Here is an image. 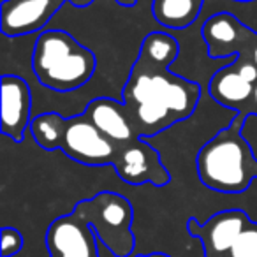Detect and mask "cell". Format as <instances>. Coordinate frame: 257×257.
Returning a JSON list of instances; mask_svg holds the SVG:
<instances>
[{
  "label": "cell",
  "instance_id": "cell-1",
  "mask_svg": "<svg viewBox=\"0 0 257 257\" xmlns=\"http://www.w3.org/2000/svg\"><path fill=\"white\" fill-rule=\"evenodd\" d=\"M169 67L171 65L138 55L131 69L121 102L141 138L155 136L190 118L199 104V83L175 74Z\"/></svg>",
  "mask_w": 257,
  "mask_h": 257
},
{
  "label": "cell",
  "instance_id": "cell-2",
  "mask_svg": "<svg viewBox=\"0 0 257 257\" xmlns=\"http://www.w3.org/2000/svg\"><path fill=\"white\" fill-rule=\"evenodd\" d=\"M245 116L234 113L227 127L218 131L196 157V168L204 187L222 194H241L257 178V161L241 136Z\"/></svg>",
  "mask_w": 257,
  "mask_h": 257
},
{
  "label": "cell",
  "instance_id": "cell-3",
  "mask_svg": "<svg viewBox=\"0 0 257 257\" xmlns=\"http://www.w3.org/2000/svg\"><path fill=\"white\" fill-rule=\"evenodd\" d=\"M97 58L65 30H44L34 44L32 69L37 81L55 92H72L92 79Z\"/></svg>",
  "mask_w": 257,
  "mask_h": 257
},
{
  "label": "cell",
  "instance_id": "cell-4",
  "mask_svg": "<svg viewBox=\"0 0 257 257\" xmlns=\"http://www.w3.org/2000/svg\"><path fill=\"white\" fill-rule=\"evenodd\" d=\"M72 215L85 220L114 257H128L134 252V210L131 201L121 194L102 190L92 199L78 201Z\"/></svg>",
  "mask_w": 257,
  "mask_h": 257
},
{
  "label": "cell",
  "instance_id": "cell-5",
  "mask_svg": "<svg viewBox=\"0 0 257 257\" xmlns=\"http://www.w3.org/2000/svg\"><path fill=\"white\" fill-rule=\"evenodd\" d=\"M60 150L85 166H113L118 145L106 138L85 113L65 118V134Z\"/></svg>",
  "mask_w": 257,
  "mask_h": 257
},
{
  "label": "cell",
  "instance_id": "cell-6",
  "mask_svg": "<svg viewBox=\"0 0 257 257\" xmlns=\"http://www.w3.org/2000/svg\"><path fill=\"white\" fill-rule=\"evenodd\" d=\"M116 175L128 185L164 187L171 182L168 168L164 166L159 150H155L145 138H136L118 147L116 159L113 162Z\"/></svg>",
  "mask_w": 257,
  "mask_h": 257
},
{
  "label": "cell",
  "instance_id": "cell-7",
  "mask_svg": "<svg viewBox=\"0 0 257 257\" xmlns=\"http://www.w3.org/2000/svg\"><path fill=\"white\" fill-rule=\"evenodd\" d=\"M206 51L211 58L239 57L250 60L252 50L257 43V32L243 25L231 13H217L203 23Z\"/></svg>",
  "mask_w": 257,
  "mask_h": 257
},
{
  "label": "cell",
  "instance_id": "cell-8",
  "mask_svg": "<svg viewBox=\"0 0 257 257\" xmlns=\"http://www.w3.org/2000/svg\"><path fill=\"white\" fill-rule=\"evenodd\" d=\"M248 222V215L234 208L211 215L203 224L190 217L187 220V231L192 238H197L203 243L204 257H222L239 238Z\"/></svg>",
  "mask_w": 257,
  "mask_h": 257
},
{
  "label": "cell",
  "instance_id": "cell-9",
  "mask_svg": "<svg viewBox=\"0 0 257 257\" xmlns=\"http://www.w3.org/2000/svg\"><path fill=\"white\" fill-rule=\"evenodd\" d=\"M50 257H99L93 229L76 215L55 218L46 231Z\"/></svg>",
  "mask_w": 257,
  "mask_h": 257
},
{
  "label": "cell",
  "instance_id": "cell-10",
  "mask_svg": "<svg viewBox=\"0 0 257 257\" xmlns=\"http://www.w3.org/2000/svg\"><path fill=\"white\" fill-rule=\"evenodd\" d=\"M65 2L69 0H4L0 9L2 34L20 37L39 32Z\"/></svg>",
  "mask_w": 257,
  "mask_h": 257
},
{
  "label": "cell",
  "instance_id": "cell-11",
  "mask_svg": "<svg viewBox=\"0 0 257 257\" xmlns=\"http://www.w3.org/2000/svg\"><path fill=\"white\" fill-rule=\"evenodd\" d=\"M2 134L15 143H22L32 118V92L23 78L16 74L2 76Z\"/></svg>",
  "mask_w": 257,
  "mask_h": 257
},
{
  "label": "cell",
  "instance_id": "cell-12",
  "mask_svg": "<svg viewBox=\"0 0 257 257\" xmlns=\"http://www.w3.org/2000/svg\"><path fill=\"white\" fill-rule=\"evenodd\" d=\"M85 114L104 136L109 138L118 147L141 138L123 102H118L109 97H99L90 100Z\"/></svg>",
  "mask_w": 257,
  "mask_h": 257
},
{
  "label": "cell",
  "instance_id": "cell-13",
  "mask_svg": "<svg viewBox=\"0 0 257 257\" xmlns=\"http://www.w3.org/2000/svg\"><path fill=\"white\" fill-rule=\"evenodd\" d=\"M253 86L255 85H252V83L243 78L236 60H232L229 65L218 69L211 76L208 92L218 104L229 107V109L241 114V116H248Z\"/></svg>",
  "mask_w": 257,
  "mask_h": 257
},
{
  "label": "cell",
  "instance_id": "cell-14",
  "mask_svg": "<svg viewBox=\"0 0 257 257\" xmlns=\"http://www.w3.org/2000/svg\"><path fill=\"white\" fill-rule=\"evenodd\" d=\"M204 0H152V16L166 29H187L197 20Z\"/></svg>",
  "mask_w": 257,
  "mask_h": 257
},
{
  "label": "cell",
  "instance_id": "cell-15",
  "mask_svg": "<svg viewBox=\"0 0 257 257\" xmlns=\"http://www.w3.org/2000/svg\"><path fill=\"white\" fill-rule=\"evenodd\" d=\"M30 133L37 147H41L43 150H57L62 147V140L65 134V118L53 111L39 114L32 118Z\"/></svg>",
  "mask_w": 257,
  "mask_h": 257
},
{
  "label": "cell",
  "instance_id": "cell-16",
  "mask_svg": "<svg viewBox=\"0 0 257 257\" xmlns=\"http://www.w3.org/2000/svg\"><path fill=\"white\" fill-rule=\"evenodd\" d=\"M222 257H257V222L250 220L239 238Z\"/></svg>",
  "mask_w": 257,
  "mask_h": 257
},
{
  "label": "cell",
  "instance_id": "cell-17",
  "mask_svg": "<svg viewBox=\"0 0 257 257\" xmlns=\"http://www.w3.org/2000/svg\"><path fill=\"white\" fill-rule=\"evenodd\" d=\"M23 248V234L16 227L2 229V257H13Z\"/></svg>",
  "mask_w": 257,
  "mask_h": 257
},
{
  "label": "cell",
  "instance_id": "cell-18",
  "mask_svg": "<svg viewBox=\"0 0 257 257\" xmlns=\"http://www.w3.org/2000/svg\"><path fill=\"white\" fill-rule=\"evenodd\" d=\"M241 136L248 143L250 150H252L253 157L257 161V114H248L245 116L241 125Z\"/></svg>",
  "mask_w": 257,
  "mask_h": 257
},
{
  "label": "cell",
  "instance_id": "cell-19",
  "mask_svg": "<svg viewBox=\"0 0 257 257\" xmlns=\"http://www.w3.org/2000/svg\"><path fill=\"white\" fill-rule=\"evenodd\" d=\"M234 60L238 64V69L243 78L252 83V85H257V65L252 60H245V58H239V57H234Z\"/></svg>",
  "mask_w": 257,
  "mask_h": 257
},
{
  "label": "cell",
  "instance_id": "cell-20",
  "mask_svg": "<svg viewBox=\"0 0 257 257\" xmlns=\"http://www.w3.org/2000/svg\"><path fill=\"white\" fill-rule=\"evenodd\" d=\"M250 114H257V85L253 86L252 102H250Z\"/></svg>",
  "mask_w": 257,
  "mask_h": 257
},
{
  "label": "cell",
  "instance_id": "cell-21",
  "mask_svg": "<svg viewBox=\"0 0 257 257\" xmlns=\"http://www.w3.org/2000/svg\"><path fill=\"white\" fill-rule=\"evenodd\" d=\"M69 2L76 8H88V6H92L93 0H69Z\"/></svg>",
  "mask_w": 257,
  "mask_h": 257
},
{
  "label": "cell",
  "instance_id": "cell-22",
  "mask_svg": "<svg viewBox=\"0 0 257 257\" xmlns=\"http://www.w3.org/2000/svg\"><path fill=\"white\" fill-rule=\"evenodd\" d=\"M114 2L121 8H134L138 4V0H114Z\"/></svg>",
  "mask_w": 257,
  "mask_h": 257
},
{
  "label": "cell",
  "instance_id": "cell-23",
  "mask_svg": "<svg viewBox=\"0 0 257 257\" xmlns=\"http://www.w3.org/2000/svg\"><path fill=\"white\" fill-rule=\"evenodd\" d=\"M136 257H171V255H168L164 252H152V253H140Z\"/></svg>",
  "mask_w": 257,
  "mask_h": 257
},
{
  "label": "cell",
  "instance_id": "cell-24",
  "mask_svg": "<svg viewBox=\"0 0 257 257\" xmlns=\"http://www.w3.org/2000/svg\"><path fill=\"white\" fill-rule=\"evenodd\" d=\"M250 60H252L253 64L257 65V43H255V46H253V50H252V55H250Z\"/></svg>",
  "mask_w": 257,
  "mask_h": 257
},
{
  "label": "cell",
  "instance_id": "cell-25",
  "mask_svg": "<svg viewBox=\"0 0 257 257\" xmlns=\"http://www.w3.org/2000/svg\"><path fill=\"white\" fill-rule=\"evenodd\" d=\"M234 2H243V4H246V2H253V0H234Z\"/></svg>",
  "mask_w": 257,
  "mask_h": 257
}]
</instances>
